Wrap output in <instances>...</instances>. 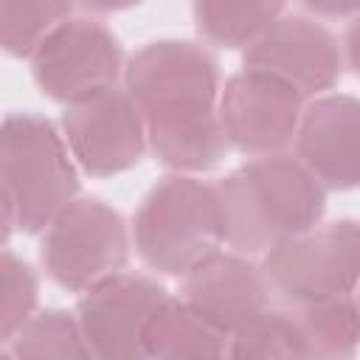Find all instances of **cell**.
<instances>
[{"mask_svg":"<svg viewBox=\"0 0 360 360\" xmlns=\"http://www.w3.org/2000/svg\"><path fill=\"white\" fill-rule=\"evenodd\" d=\"M124 90L135 101L152 155L180 172L214 169L225 158L219 127V65L205 45L158 39L138 48L124 68Z\"/></svg>","mask_w":360,"mask_h":360,"instance_id":"cell-1","label":"cell"},{"mask_svg":"<svg viewBox=\"0 0 360 360\" xmlns=\"http://www.w3.org/2000/svg\"><path fill=\"white\" fill-rule=\"evenodd\" d=\"M225 245L236 253H270L315 228L326 208L323 186L292 155L253 158L217 183Z\"/></svg>","mask_w":360,"mask_h":360,"instance_id":"cell-2","label":"cell"},{"mask_svg":"<svg viewBox=\"0 0 360 360\" xmlns=\"http://www.w3.org/2000/svg\"><path fill=\"white\" fill-rule=\"evenodd\" d=\"M68 141L34 112H14L0 132V180L6 236L45 231L79 191V174Z\"/></svg>","mask_w":360,"mask_h":360,"instance_id":"cell-3","label":"cell"},{"mask_svg":"<svg viewBox=\"0 0 360 360\" xmlns=\"http://www.w3.org/2000/svg\"><path fill=\"white\" fill-rule=\"evenodd\" d=\"M138 256L163 276H186L225 242L217 186L191 174H166L132 219Z\"/></svg>","mask_w":360,"mask_h":360,"instance_id":"cell-4","label":"cell"},{"mask_svg":"<svg viewBox=\"0 0 360 360\" xmlns=\"http://www.w3.org/2000/svg\"><path fill=\"white\" fill-rule=\"evenodd\" d=\"M262 273L287 307L349 298L360 284V222H318L264 253Z\"/></svg>","mask_w":360,"mask_h":360,"instance_id":"cell-5","label":"cell"},{"mask_svg":"<svg viewBox=\"0 0 360 360\" xmlns=\"http://www.w3.org/2000/svg\"><path fill=\"white\" fill-rule=\"evenodd\" d=\"M127 259V225L112 205L96 197L73 200L42 236V264L48 276L70 292H87L124 273Z\"/></svg>","mask_w":360,"mask_h":360,"instance_id":"cell-6","label":"cell"},{"mask_svg":"<svg viewBox=\"0 0 360 360\" xmlns=\"http://www.w3.org/2000/svg\"><path fill=\"white\" fill-rule=\"evenodd\" d=\"M124 68L115 34L96 17L73 14L62 20L31 56L34 82L65 107L90 93L115 87Z\"/></svg>","mask_w":360,"mask_h":360,"instance_id":"cell-7","label":"cell"},{"mask_svg":"<svg viewBox=\"0 0 360 360\" xmlns=\"http://www.w3.org/2000/svg\"><path fill=\"white\" fill-rule=\"evenodd\" d=\"M304 96L256 70L233 73L219 93L225 143L248 158L281 155L298 135Z\"/></svg>","mask_w":360,"mask_h":360,"instance_id":"cell-8","label":"cell"},{"mask_svg":"<svg viewBox=\"0 0 360 360\" xmlns=\"http://www.w3.org/2000/svg\"><path fill=\"white\" fill-rule=\"evenodd\" d=\"M62 135L73 160L93 177L132 169L149 146L143 118L121 87H107L68 104Z\"/></svg>","mask_w":360,"mask_h":360,"instance_id":"cell-9","label":"cell"},{"mask_svg":"<svg viewBox=\"0 0 360 360\" xmlns=\"http://www.w3.org/2000/svg\"><path fill=\"white\" fill-rule=\"evenodd\" d=\"M166 298L155 278L118 273L82 292L76 321L98 360H146L143 335Z\"/></svg>","mask_w":360,"mask_h":360,"instance_id":"cell-10","label":"cell"},{"mask_svg":"<svg viewBox=\"0 0 360 360\" xmlns=\"http://www.w3.org/2000/svg\"><path fill=\"white\" fill-rule=\"evenodd\" d=\"M245 70L273 76L307 98L338 84L343 53L335 34L321 22L281 14L250 48H245Z\"/></svg>","mask_w":360,"mask_h":360,"instance_id":"cell-11","label":"cell"},{"mask_svg":"<svg viewBox=\"0 0 360 360\" xmlns=\"http://www.w3.org/2000/svg\"><path fill=\"white\" fill-rule=\"evenodd\" d=\"M180 298L228 338L270 309V287L262 267L225 250L205 256L183 276Z\"/></svg>","mask_w":360,"mask_h":360,"instance_id":"cell-12","label":"cell"},{"mask_svg":"<svg viewBox=\"0 0 360 360\" xmlns=\"http://www.w3.org/2000/svg\"><path fill=\"white\" fill-rule=\"evenodd\" d=\"M298 160L309 174L335 191L360 186V98L321 96L304 115L295 135Z\"/></svg>","mask_w":360,"mask_h":360,"instance_id":"cell-13","label":"cell"},{"mask_svg":"<svg viewBox=\"0 0 360 360\" xmlns=\"http://www.w3.org/2000/svg\"><path fill=\"white\" fill-rule=\"evenodd\" d=\"M231 338L183 298H166L143 335L146 360H228Z\"/></svg>","mask_w":360,"mask_h":360,"instance_id":"cell-14","label":"cell"},{"mask_svg":"<svg viewBox=\"0 0 360 360\" xmlns=\"http://www.w3.org/2000/svg\"><path fill=\"white\" fill-rule=\"evenodd\" d=\"M228 360H321V354L298 307H270L231 338Z\"/></svg>","mask_w":360,"mask_h":360,"instance_id":"cell-15","label":"cell"},{"mask_svg":"<svg viewBox=\"0 0 360 360\" xmlns=\"http://www.w3.org/2000/svg\"><path fill=\"white\" fill-rule=\"evenodd\" d=\"M11 360H98L76 315L65 309L37 312L11 340Z\"/></svg>","mask_w":360,"mask_h":360,"instance_id":"cell-16","label":"cell"},{"mask_svg":"<svg viewBox=\"0 0 360 360\" xmlns=\"http://www.w3.org/2000/svg\"><path fill=\"white\" fill-rule=\"evenodd\" d=\"M200 37L217 48H250L281 14V3H194Z\"/></svg>","mask_w":360,"mask_h":360,"instance_id":"cell-17","label":"cell"},{"mask_svg":"<svg viewBox=\"0 0 360 360\" xmlns=\"http://www.w3.org/2000/svg\"><path fill=\"white\" fill-rule=\"evenodd\" d=\"M68 3H0V34L3 48L11 56H34V51L42 45V39L70 17Z\"/></svg>","mask_w":360,"mask_h":360,"instance_id":"cell-18","label":"cell"},{"mask_svg":"<svg viewBox=\"0 0 360 360\" xmlns=\"http://www.w3.org/2000/svg\"><path fill=\"white\" fill-rule=\"evenodd\" d=\"M0 276H3V340L8 343L34 318L39 284L34 267L20 256H14L11 250H3Z\"/></svg>","mask_w":360,"mask_h":360,"instance_id":"cell-19","label":"cell"},{"mask_svg":"<svg viewBox=\"0 0 360 360\" xmlns=\"http://www.w3.org/2000/svg\"><path fill=\"white\" fill-rule=\"evenodd\" d=\"M343 48H346V59H349V68L360 76V11L349 17V25H346V37H343Z\"/></svg>","mask_w":360,"mask_h":360,"instance_id":"cell-20","label":"cell"},{"mask_svg":"<svg viewBox=\"0 0 360 360\" xmlns=\"http://www.w3.org/2000/svg\"><path fill=\"white\" fill-rule=\"evenodd\" d=\"M3 360H11V354H8V352H6V354H3Z\"/></svg>","mask_w":360,"mask_h":360,"instance_id":"cell-21","label":"cell"}]
</instances>
